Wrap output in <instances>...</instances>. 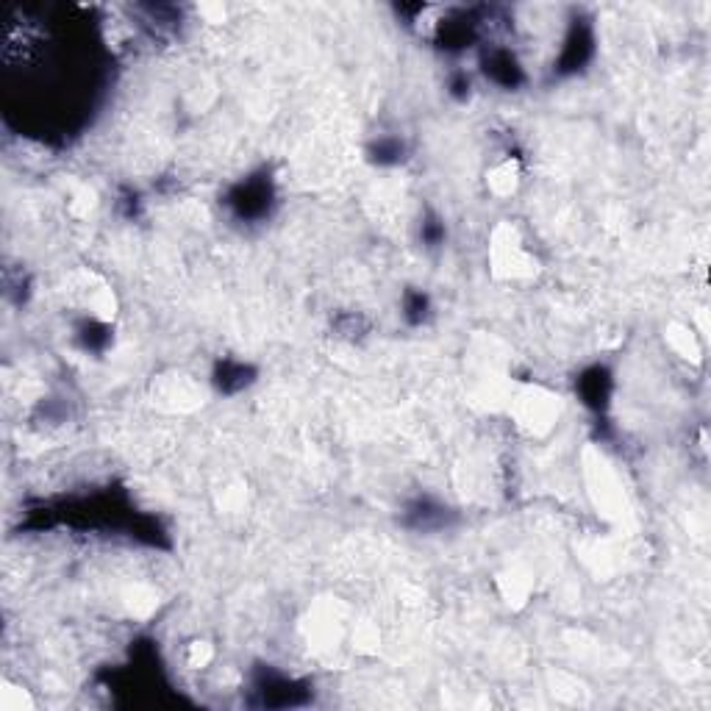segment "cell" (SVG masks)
Instances as JSON below:
<instances>
[{"mask_svg": "<svg viewBox=\"0 0 711 711\" xmlns=\"http://www.w3.org/2000/svg\"><path fill=\"white\" fill-rule=\"evenodd\" d=\"M0 706L8 711H22V709H31L33 706V701L28 698V692L25 689H3L0 692Z\"/></svg>", "mask_w": 711, "mask_h": 711, "instance_id": "cell-1", "label": "cell"}]
</instances>
